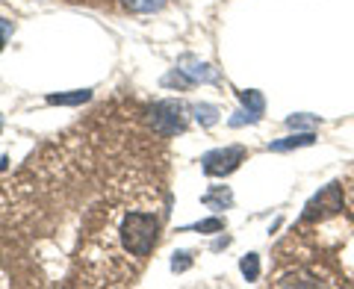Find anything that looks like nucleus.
Returning <instances> with one entry per match:
<instances>
[{
    "label": "nucleus",
    "instance_id": "obj_1",
    "mask_svg": "<svg viewBox=\"0 0 354 289\" xmlns=\"http://www.w3.org/2000/svg\"><path fill=\"white\" fill-rule=\"evenodd\" d=\"M160 239L157 209L133 207L106 225L83 251L88 283H127Z\"/></svg>",
    "mask_w": 354,
    "mask_h": 289
},
{
    "label": "nucleus",
    "instance_id": "obj_2",
    "mask_svg": "<svg viewBox=\"0 0 354 289\" xmlns=\"http://www.w3.org/2000/svg\"><path fill=\"white\" fill-rule=\"evenodd\" d=\"M153 130L162 136H174V133L186 130V118H183V106L177 101H162L153 106Z\"/></svg>",
    "mask_w": 354,
    "mask_h": 289
},
{
    "label": "nucleus",
    "instance_id": "obj_3",
    "mask_svg": "<svg viewBox=\"0 0 354 289\" xmlns=\"http://www.w3.org/2000/svg\"><path fill=\"white\" fill-rule=\"evenodd\" d=\"M242 160H245V148L234 144V148H221V151L207 153L201 162H204V171L209 177H225V174H230L234 169H239Z\"/></svg>",
    "mask_w": 354,
    "mask_h": 289
},
{
    "label": "nucleus",
    "instance_id": "obj_4",
    "mask_svg": "<svg viewBox=\"0 0 354 289\" xmlns=\"http://www.w3.org/2000/svg\"><path fill=\"white\" fill-rule=\"evenodd\" d=\"M316 142V136L313 133H295V136H286V139H281V142H272L269 144V151H292V148H307V144H313Z\"/></svg>",
    "mask_w": 354,
    "mask_h": 289
},
{
    "label": "nucleus",
    "instance_id": "obj_5",
    "mask_svg": "<svg viewBox=\"0 0 354 289\" xmlns=\"http://www.w3.org/2000/svg\"><path fill=\"white\" fill-rule=\"evenodd\" d=\"M92 92L88 88H77V92H68V95H48V104L50 106H77V104H86Z\"/></svg>",
    "mask_w": 354,
    "mask_h": 289
},
{
    "label": "nucleus",
    "instance_id": "obj_6",
    "mask_svg": "<svg viewBox=\"0 0 354 289\" xmlns=\"http://www.w3.org/2000/svg\"><path fill=\"white\" fill-rule=\"evenodd\" d=\"M121 3H124L130 12H157V9H162L165 6V0H121Z\"/></svg>",
    "mask_w": 354,
    "mask_h": 289
},
{
    "label": "nucleus",
    "instance_id": "obj_7",
    "mask_svg": "<svg viewBox=\"0 0 354 289\" xmlns=\"http://www.w3.org/2000/svg\"><path fill=\"white\" fill-rule=\"evenodd\" d=\"M239 269L242 274H245V281H257L260 277V260H257V254H245L239 263Z\"/></svg>",
    "mask_w": 354,
    "mask_h": 289
},
{
    "label": "nucleus",
    "instance_id": "obj_8",
    "mask_svg": "<svg viewBox=\"0 0 354 289\" xmlns=\"http://www.w3.org/2000/svg\"><path fill=\"white\" fill-rule=\"evenodd\" d=\"M242 104L248 106V115H254V118L263 115V95L260 92H242Z\"/></svg>",
    "mask_w": 354,
    "mask_h": 289
},
{
    "label": "nucleus",
    "instance_id": "obj_9",
    "mask_svg": "<svg viewBox=\"0 0 354 289\" xmlns=\"http://www.w3.org/2000/svg\"><path fill=\"white\" fill-rule=\"evenodd\" d=\"M319 118L316 115H292L290 118V127H316Z\"/></svg>",
    "mask_w": 354,
    "mask_h": 289
},
{
    "label": "nucleus",
    "instance_id": "obj_10",
    "mask_svg": "<svg viewBox=\"0 0 354 289\" xmlns=\"http://www.w3.org/2000/svg\"><path fill=\"white\" fill-rule=\"evenodd\" d=\"M9 32H12V21L0 18V50H3V44H6V39H9Z\"/></svg>",
    "mask_w": 354,
    "mask_h": 289
},
{
    "label": "nucleus",
    "instance_id": "obj_11",
    "mask_svg": "<svg viewBox=\"0 0 354 289\" xmlns=\"http://www.w3.org/2000/svg\"><path fill=\"white\" fill-rule=\"evenodd\" d=\"M195 230H221V221H218V218H209V221H201V225H195Z\"/></svg>",
    "mask_w": 354,
    "mask_h": 289
},
{
    "label": "nucleus",
    "instance_id": "obj_12",
    "mask_svg": "<svg viewBox=\"0 0 354 289\" xmlns=\"http://www.w3.org/2000/svg\"><path fill=\"white\" fill-rule=\"evenodd\" d=\"M0 124H3V118H0Z\"/></svg>",
    "mask_w": 354,
    "mask_h": 289
}]
</instances>
